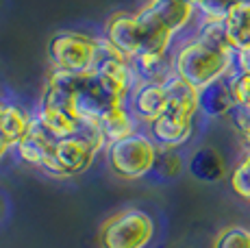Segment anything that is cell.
<instances>
[{
    "mask_svg": "<svg viewBox=\"0 0 250 248\" xmlns=\"http://www.w3.org/2000/svg\"><path fill=\"white\" fill-rule=\"evenodd\" d=\"M33 116L22 111L16 104H4L2 113H0V133L7 137L11 146H18L26 137L28 128H31Z\"/></svg>",
    "mask_w": 250,
    "mask_h": 248,
    "instance_id": "17",
    "label": "cell"
},
{
    "mask_svg": "<svg viewBox=\"0 0 250 248\" xmlns=\"http://www.w3.org/2000/svg\"><path fill=\"white\" fill-rule=\"evenodd\" d=\"M224 24L235 50L250 48V0H239L224 18Z\"/></svg>",
    "mask_w": 250,
    "mask_h": 248,
    "instance_id": "16",
    "label": "cell"
},
{
    "mask_svg": "<svg viewBox=\"0 0 250 248\" xmlns=\"http://www.w3.org/2000/svg\"><path fill=\"white\" fill-rule=\"evenodd\" d=\"M166 92H167V107L181 109L185 113L196 116L198 113V89L194 85H189L187 81H183L181 76H172L166 83Z\"/></svg>",
    "mask_w": 250,
    "mask_h": 248,
    "instance_id": "18",
    "label": "cell"
},
{
    "mask_svg": "<svg viewBox=\"0 0 250 248\" xmlns=\"http://www.w3.org/2000/svg\"><path fill=\"white\" fill-rule=\"evenodd\" d=\"M194 118L181 109L167 107L155 122L148 124V135L159 148H179L189 142L194 133Z\"/></svg>",
    "mask_w": 250,
    "mask_h": 248,
    "instance_id": "7",
    "label": "cell"
},
{
    "mask_svg": "<svg viewBox=\"0 0 250 248\" xmlns=\"http://www.w3.org/2000/svg\"><path fill=\"white\" fill-rule=\"evenodd\" d=\"M187 170L194 179L203 181V183H218L227 174V164H224V157L213 146H203V148L194 150V155L189 157Z\"/></svg>",
    "mask_w": 250,
    "mask_h": 248,
    "instance_id": "13",
    "label": "cell"
},
{
    "mask_svg": "<svg viewBox=\"0 0 250 248\" xmlns=\"http://www.w3.org/2000/svg\"><path fill=\"white\" fill-rule=\"evenodd\" d=\"M137 22L142 28V52L148 55H167L170 44L174 40V33L170 31L150 7V2L137 11Z\"/></svg>",
    "mask_w": 250,
    "mask_h": 248,
    "instance_id": "11",
    "label": "cell"
},
{
    "mask_svg": "<svg viewBox=\"0 0 250 248\" xmlns=\"http://www.w3.org/2000/svg\"><path fill=\"white\" fill-rule=\"evenodd\" d=\"M104 40L126 59H133L142 52V28L137 13H115L104 26Z\"/></svg>",
    "mask_w": 250,
    "mask_h": 248,
    "instance_id": "8",
    "label": "cell"
},
{
    "mask_svg": "<svg viewBox=\"0 0 250 248\" xmlns=\"http://www.w3.org/2000/svg\"><path fill=\"white\" fill-rule=\"evenodd\" d=\"M159 146L148 133H131V135L107 144V164L111 172L120 179L135 181L150 174L157 159Z\"/></svg>",
    "mask_w": 250,
    "mask_h": 248,
    "instance_id": "2",
    "label": "cell"
},
{
    "mask_svg": "<svg viewBox=\"0 0 250 248\" xmlns=\"http://www.w3.org/2000/svg\"><path fill=\"white\" fill-rule=\"evenodd\" d=\"M233 65H235L233 72L250 74V48L235 50V55H233Z\"/></svg>",
    "mask_w": 250,
    "mask_h": 248,
    "instance_id": "24",
    "label": "cell"
},
{
    "mask_svg": "<svg viewBox=\"0 0 250 248\" xmlns=\"http://www.w3.org/2000/svg\"><path fill=\"white\" fill-rule=\"evenodd\" d=\"M55 142L48 131L40 124L35 116H33V122H31V128H28L26 137L16 146L18 148V155L24 164L33 165V168L42 170L46 172L48 176H55V179H65L63 168L59 165L57 161V155H55Z\"/></svg>",
    "mask_w": 250,
    "mask_h": 248,
    "instance_id": "6",
    "label": "cell"
},
{
    "mask_svg": "<svg viewBox=\"0 0 250 248\" xmlns=\"http://www.w3.org/2000/svg\"><path fill=\"white\" fill-rule=\"evenodd\" d=\"M150 7L155 9L157 16L161 18V22L174 35L189 24L196 13V9L185 0H150Z\"/></svg>",
    "mask_w": 250,
    "mask_h": 248,
    "instance_id": "15",
    "label": "cell"
},
{
    "mask_svg": "<svg viewBox=\"0 0 250 248\" xmlns=\"http://www.w3.org/2000/svg\"><path fill=\"white\" fill-rule=\"evenodd\" d=\"M233 55L235 52L220 50L194 37L174 52V72L196 89H203L205 85L233 74Z\"/></svg>",
    "mask_w": 250,
    "mask_h": 248,
    "instance_id": "1",
    "label": "cell"
},
{
    "mask_svg": "<svg viewBox=\"0 0 250 248\" xmlns=\"http://www.w3.org/2000/svg\"><path fill=\"white\" fill-rule=\"evenodd\" d=\"M133 70H135L137 79L144 83H161L166 85L172 79L174 72V55H148V52H139L131 59Z\"/></svg>",
    "mask_w": 250,
    "mask_h": 248,
    "instance_id": "12",
    "label": "cell"
},
{
    "mask_svg": "<svg viewBox=\"0 0 250 248\" xmlns=\"http://www.w3.org/2000/svg\"><path fill=\"white\" fill-rule=\"evenodd\" d=\"M235 107H237V100H235L233 85H230V74L198 89V113L207 118L215 120V118L230 116Z\"/></svg>",
    "mask_w": 250,
    "mask_h": 248,
    "instance_id": "10",
    "label": "cell"
},
{
    "mask_svg": "<svg viewBox=\"0 0 250 248\" xmlns=\"http://www.w3.org/2000/svg\"><path fill=\"white\" fill-rule=\"evenodd\" d=\"M155 235V222L142 209H124L100 227V248H146Z\"/></svg>",
    "mask_w": 250,
    "mask_h": 248,
    "instance_id": "3",
    "label": "cell"
},
{
    "mask_svg": "<svg viewBox=\"0 0 250 248\" xmlns=\"http://www.w3.org/2000/svg\"><path fill=\"white\" fill-rule=\"evenodd\" d=\"M135 120L137 118L133 116L126 104H118L100 118L98 126L103 131V135L107 137V144H111L115 140H122V137L135 133Z\"/></svg>",
    "mask_w": 250,
    "mask_h": 248,
    "instance_id": "14",
    "label": "cell"
},
{
    "mask_svg": "<svg viewBox=\"0 0 250 248\" xmlns=\"http://www.w3.org/2000/svg\"><path fill=\"white\" fill-rule=\"evenodd\" d=\"M230 122H233L235 131L242 135L244 144L248 146L250 150V109H244V107H235L233 113H230Z\"/></svg>",
    "mask_w": 250,
    "mask_h": 248,
    "instance_id": "23",
    "label": "cell"
},
{
    "mask_svg": "<svg viewBox=\"0 0 250 248\" xmlns=\"http://www.w3.org/2000/svg\"><path fill=\"white\" fill-rule=\"evenodd\" d=\"M48 59L55 70L94 72L98 59V37L74 31H59L48 41Z\"/></svg>",
    "mask_w": 250,
    "mask_h": 248,
    "instance_id": "4",
    "label": "cell"
},
{
    "mask_svg": "<svg viewBox=\"0 0 250 248\" xmlns=\"http://www.w3.org/2000/svg\"><path fill=\"white\" fill-rule=\"evenodd\" d=\"M185 2H189V4H191V7H194V9H196V11H198V9H200V4H203V2H205V0H185Z\"/></svg>",
    "mask_w": 250,
    "mask_h": 248,
    "instance_id": "26",
    "label": "cell"
},
{
    "mask_svg": "<svg viewBox=\"0 0 250 248\" xmlns=\"http://www.w3.org/2000/svg\"><path fill=\"white\" fill-rule=\"evenodd\" d=\"M9 148H11V144H9L7 137H4L2 133H0V159H2V157L7 155V150H9Z\"/></svg>",
    "mask_w": 250,
    "mask_h": 248,
    "instance_id": "25",
    "label": "cell"
},
{
    "mask_svg": "<svg viewBox=\"0 0 250 248\" xmlns=\"http://www.w3.org/2000/svg\"><path fill=\"white\" fill-rule=\"evenodd\" d=\"M196 37H200V40L207 41L209 46H215V48H220V50L235 52V46H233V41H230V35L227 31L224 20H203L198 26Z\"/></svg>",
    "mask_w": 250,
    "mask_h": 248,
    "instance_id": "19",
    "label": "cell"
},
{
    "mask_svg": "<svg viewBox=\"0 0 250 248\" xmlns=\"http://www.w3.org/2000/svg\"><path fill=\"white\" fill-rule=\"evenodd\" d=\"M230 187L239 198L250 203V150L242 157V161L230 172Z\"/></svg>",
    "mask_w": 250,
    "mask_h": 248,
    "instance_id": "21",
    "label": "cell"
},
{
    "mask_svg": "<svg viewBox=\"0 0 250 248\" xmlns=\"http://www.w3.org/2000/svg\"><path fill=\"white\" fill-rule=\"evenodd\" d=\"M107 148V137L98 126H85L81 133L55 142V155L68 176L87 172L98 150Z\"/></svg>",
    "mask_w": 250,
    "mask_h": 248,
    "instance_id": "5",
    "label": "cell"
},
{
    "mask_svg": "<svg viewBox=\"0 0 250 248\" xmlns=\"http://www.w3.org/2000/svg\"><path fill=\"white\" fill-rule=\"evenodd\" d=\"M213 248H250V228L229 227L215 237Z\"/></svg>",
    "mask_w": 250,
    "mask_h": 248,
    "instance_id": "22",
    "label": "cell"
},
{
    "mask_svg": "<svg viewBox=\"0 0 250 248\" xmlns=\"http://www.w3.org/2000/svg\"><path fill=\"white\" fill-rule=\"evenodd\" d=\"M183 168H185V161H183L179 150L176 148H159L157 150L155 165H152L150 172L159 181H170V179H174V176H179Z\"/></svg>",
    "mask_w": 250,
    "mask_h": 248,
    "instance_id": "20",
    "label": "cell"
},
{
    "mask_svg": "<svg viewBox=\"0 0 250 248\" xmlns=\"http://www.w3.org/2000/svg\"><path fill=\"white\" fill-rule=\"evenodd\" d=\"M128 109L137 120L150 124L167 109V92L161 83H139L133 87L128 96Z\"/></svg>",
    "mask_w": 250,
    "mask_h": 248,
    "instance_id": "9",
    "label": "cell"
}]
</instances>
